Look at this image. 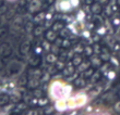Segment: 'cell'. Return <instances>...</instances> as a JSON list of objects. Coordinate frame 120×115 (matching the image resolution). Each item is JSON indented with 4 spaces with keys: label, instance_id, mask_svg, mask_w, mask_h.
I'll use <instances>...</instances> for the list:
<instances>
[{
    "label": "cell",
    "instance_id": "obj_18",
    "mask_svg": "<svg viewBox=\"0 0 120 115\" xmlns=\"http://www.w3.org/2000/svg\"><path fill=\"white\" fill-rule=\"evenodd\" d=\"M41 6V1H38V0H33L31 2V10H35V11H37L38 8Z\"/></svg>",
    "mask_w": 120,
    "mask_h": 115
},
{
    "label": "cell",
    "instance_id": "obj_8",
    "mask_svg": "<svg viewBox=\"0 0 120 115\" xmlns=\"http://www.w3.org/2000/svg\"><path fill=\"white\" fill-rule=\"evenodd\" d=\"M27 109V103L25 102H18V104H16V106H14V111L15 112H19V113H23L25 112V110Z\"/></svg>",
    "mask_w": 120,
    "mask_h": 115
},
{
    "label": "cell",
    "instance_id": "obj_26",
    "mask_svg": "<svg viewBox=\"0 0 120 115\" xmlns=\"http://www.w3.org/2000/svg\"><path fill=\"white\" fill-rule=\"evenodd\" d=\"M61 47L62 48H70L71 47V41L69 39H62V44H61Z\"/></svg>",
    "mask_w": 120,
    "mask_h": 115
},
{
    "label": "cell",
    "instance_id": "obj_21",
    "mask_svg": "<svg viewBox=\"0 0 120 115\" xmlns=\"http://www.w3.org/2000/svg\"><path fill=\"white\" fill-rule=\"evenodd\" d=\"M46 60H47L49 63H54V62H56V61H57V56H56V54H55V53H50V54H47Z\"/></svg>",
    "mask_w": 120,
    "mask_h": 115
},
{
    "label": "cell",
    "instance_id": "obj_4",
    "mask_svg": "<svg viewBox=\"0 0 120 115\" xmlns=\"http://www.w3.org/2000/svg\"><path fill=\"white\" fill-rule=\"evenodd\" d=\"M29 62H30V65L31 66H33V67H37V66L41 63V54H36V53H34V54L30 58Z\"/></svg>",
    "mask_w": 120,
    "mask_h": 115
},
{
    "label": "cell",
    "instance_id": "obj_17",
    "mask_svg": "<svg viewBox=\"0 0 120 115\" xmlns=\"http://www.w3.org/2000/svg\"><path fill=\"white\" fill-rule=\"evenodd\" d=\"M33 33H34L35 36H39V35H41L43 33H44V27L43 26H36V27L33 29Z\"/></svg>",
    "mask_w": 120,
    "mask_h": 115
},
{
    "label": "cell",
    "instance_id": "obj_38",
    "mask_svg": "<svg viewBox=\"0 0 120 115\" xmlns=\"http://www.w3.org/2000/svg\"><path fill=\"white\" fill-rule=\"evenodd\" d=\"M85 1H86V3H87V4H92L94 0H85Z\"/></svg>",
    "mask_w": 120,
    "mask_h": 115
},
{
    "label": "cell",
    "instance_id": "obj_22",
    "mask_svg": "<svg viewBox=\"0 0 120 115\" xmlns=\"http://www.w3.org/2000/svg\"><path fill=\"white\" fill-rule=\"evenodd\" d=\"M99 77H101V72H95L91 76V81L92 83H96L97 80H99Z\"/></svg>",
    "mask_w": 120,
    "mask_h": 115
},
{
    "label": "cell",
    "instance_id": "obj_34",
    "mask_svg": "<svg viewBox=\"0 0 120 115\" xmlns=\"http://www.w3.org/2000/svg\"><path fill=\"white\" fill-rule=\"evenodd\" d=\"M46 102H47V100L46 99H44V98H39V104H41V105H44Z\"/></svg>",
    "mask_w": 120,
    "mask_h": 115
},
{
    "label": "cell",
    "instance_id": "obj_29",
    "mask_svg": "<svg viewBox=\"0 0 120 115\" xmlns=\"http://www.w3.org/2000/svg\"><path fill=\"white\" fill-rule=\"evenodd\" d=\"M13 14H14V10H9V11H7V12H6L4 16H6L7 19H11Z\"/></svg>",
    "mask_w": 120,
    "mask_h": 115
},
{
    "label": "cell",
    "instance_id": "obj_14",
    "mask_svg": "<svg viewBox=\"0 0 120 115\" xmlns=\"http://www.w3.org/2000/svg\"><path fill=\"white\" fill-rule=\"evenodd\" d=\"M91 62H92L91 64L93 66H95V67L101 65V58H98V56H93L91 60Z\"/></svg>",
    "mask_w": 120,
    "mask_h": 115
},
{
    "label": "cell",
    "instance_id": "obj_42",
    "mask_svg": "<svg viewBox=\"0 0 120 115\" xmlns=\"http://www.w3.org/2000/svg\"><path fill=\"white\" fill-rule=\"evenodd\" d=\"M119 96H120V94H119Z\"/></svg>",
    "mask_w": 120,
    "mask_h": 115
},
{
    "label": "cell",
    "instance_id": "obj_19",
    "mask_svg": "<svg viewBox=\"0 0 120 115\" xmlns=\"http://www.w3.org/2000/svg\"><path fill=\"white\" fill-rule=\"evenodd\" d=\"M90 64H91V63H90L89 61L82 62L79 66H78V69H79V71H85L86 69H89V67H90Z\"/></svg>",
    "mask_w": 120,
    "mask_h": 115
},
{
    "label": "cell",
    "instance_id": "obj_5",
    "mask_svg": "<svg viewBox=\"0 0 120 115\" xmlns=\"http://www.w3.org/2000/svg\"><path fill=\"white\" fill-rule=\"evenodd\" d=\"M63 75H66V76H71L73 75V73L75 72V69H74V65H73V63H68L64 67H63Z\"/></svg>",
    "mask_w": 120,
    "mask_h": 115
},
{
    "label": "cell",
    "instance_id": "obj_9",
    "mask_svg": "<svg viewBox=\"0 0 120 115\" xmlns=\"http://www.w3.org/2000/svg\"><path fill=\"white\" fill-rule=\"evenodd\" d=\"M8 33H9V28L7 26H0V42L6 40L7 36H8Z\"/></svg>",
    "mask_w": 120,
    "mask_h": 115
},
{
    "label": "cell",
    "instance_id": "obj_30",
    "mask_svg": "<svg viewBox=\"0 0 120 115\" xmlns=\"http://www.w3.org/2000/svg\"><path fill=\"white\" fill-rule=\"evenodd\" d=\"M25 28L27 31H32L34 28H33V24H32V22H27L25 24Z\"/></svg>",
    "mask_w": 120,
    "mask_h": 115
},
{
    "label": "cell",
    "instance_id": "obj_37",
    "mask_svg": "<svg viewBox=\"0 0 120 115\" xmlns=\"http://www.w3.org/2000/svg\"><path fill=\"white\" fill-rule=\"evenodd\" d=\"M4 1H6V0H0V8L4 6Z\"/></svg>",
    "mask_w": 120,
    "mask_h": 115
},
{
    "label": "cell",
    "instance_id": "obj_35",
    "mask_svg": "<svg viewBox=\"0 0 120 115\" xmlns=\"http://www.w3.org/2000/svg\"><path fill=\"white\" fill-rule=\"evenodd\" d=\"M4 67V62H3V60L0 58V70H2Z\"/></svg>",
    "mask_w": 120,
    "mask_h": 115
},
{
    "label": "cell",
    "instance_id": "obj_41",
    "mask_svg": "<svg viewBox=\"0 0 120 115\" xmlns=\"http://www.w3.org/2000/svg\"><path fill=\"white\" fill-rule=\"evenodd\" d=\"M10 1H12V0H10Z\"/></svg>",
    "mask_w": 120,
    "mask_h": 115
},
{
    "label": "cell",
    "instance_id": "obj_24",
    "mask_svg": "<svg viewBox=\"0 0 120 115\" xmlns=\"http://www.w3.org/2000/svg\"><path fill=\"white\" fill-rule=\"evenodd\" d=\"M74 85H75L76 87H83V86L85 85V80H84L83 78H78V79H75V81H74Z\"/></svg>",
    "mask_w": 120,
    "mask_h": 115
},
{
    "label": "cell",
    "instance_id": "obj_27",
    "mask_svg": "<svg viewBox=\"0 0 120 115\" xmlns=\"http://www.w3.org/2000/svg\"><path fill=\"white\" fill-rule=\"evenodd\" d=\"M44 17H45V13H38L37 15L35 16V21H37V22H39V21H44Z\"/></svg>",
    "mask_w": 120,
    "mask_h": 115
},
{
    "label": "cell",
    "instance_id": "obj_16",
    "mask_svg": "<svg viewBox=\"0 0 120 115\" xmlns=\"http://www.w3.org/2000/svg\"><path fill=\"white\" fill-rule=\"evenodd\" d=\"M83 52H84V54H86L87 56H91L92 54L94 53V49H93V47H91V46H86V47H84Z\"/></svg>",
    "mask_w": 120,
    "mask_h": 115
},
{
    "label": "cell",
    "instance_id": "obj_23",
    "mask_svg": "<svg viewBox=\"0 0 120 115\" xmlns=\"http://www.w3.org/2000/svg\"><path fill=\"white\" fill-rule=\"evenodd\" d=\"M94 74V69H92V67H89V69H86L85 71H84V77L85 78H90L92 76V75Z\"/></svg>",
    "mask_w": 120,
    "mask_h": 115
},
{
    "label": "cell",
    "instance_id": "obj_6",
    "mask_svg": "<svg viewBox=\"0 0 120 115\" xmlns=\"http://www.w3.org/2000/svg\"><path fill=\"white\" fill-rule=\"evenodd\" d=\"M57 38V35H56V31L54 29H49V31H45V39L48 40L49 42H52V41L56 40Z\"/></svg>",
    "mask_w": 120,
    "mask_h": 115
},
{
    "label": "cell",
    "instance_id": "obj_40",
    "mask_svg": "<svg viewBox=\"0 0 120 115\" xmlns=\"http://www.w3.org/2000/svg\"><path fill=\"white\" fill-rule=\"evenodd\" d=\"M117 3H118V6H120V0H117Z\"/></svg>",
    "mask_w": 120,
    "mask_h": 115
},
{
    "label": "cell",
    "instance_id": "obj_3",
    "mask_svg": "<svg viewBox=\"0 0 120 115\" xmlns=\"http://www.w3.org/2000/svg\"><path fill=\"white\" fill-rule=\"evenodd\" d=\"M31 49H32L31 42H30L29 40H24L22 44H21V46H20V52H21V54H23V56L29 54Z\"/></svg>",
    "mask_w": 120,
    "mask_h": 115
},
{
    "label": "cell",
    "instance_id": "obj_11",
    "mask_svg": "<svg viewBox=\"0 0 120 115\" xmlns=\"http://www.w3.org/2000/svg\"><path fill=\"white\" fill-rule=\"evenodd\" d=\"M62 28H64V23L62 21H58V22H55V24L52 25V29L55 31H60Z\"/></svg>",
    "mask_w": 120,
    "mask_h": 115
},
{
    "label": "cell",
    "instance_id": "obj_2",
    "mask_svg": "<svg viewBox=\"0 0 120 115\" xmlns=\"http://www.w3.org/2000/svg\"><path fill=\"white\" fill-rule=\"evenodd\" d=\"M12 53H13V48L9 42L2 41L0 44V56L1 58L8 59V58H10V56H12Z\"/></svg>",
    "mask_w": 120,
    "mask_h": 115
},
{
    "label": "cell",
    "instance_id": "obj_7",
    "mask_svg": "<svg viewBox=\"0 0 120 115\" xmlns=\"http://www.w3.org/2000/svg\"><path fill=\"white\" fill-rule=\"evenodd\" d=\"M11 101V97L8 93H0V106H4Z\"/></svg>",
    "mask_w": 120,
    "mask_h": 115
},
{
    "label": "cell",
    "instance_id": "obj_33",
    "mask_svg": "<svg viewBox=\"0 0 120 115\" xmlns=\"http://www.w3.org/2000/svg\"><path fill=\"white\" fill-rule=\"evenodd\" d=\"M54 112V109H52V106H49V108H47V109L44 111V113H52Z\"/></svg>",
    "mask_w": 120,
    "mask_h": 115
},
{
    "label": "cell",
    "instance_id": "obj_12",
    "mask_svg": "<svg viewBox=\"0 0 120 115\" xmlns=\"http://www.w3.org/2000/svg\"><path fill=\"white\" fill-rule=\"evenodd\" d=\"M82 62H83V58L81 56H79V54H75L72 58V63L74 66H79Z\"/></svg>",
    "mask_w": 120,
    "mask_h": 115
},
{
    "label": "cell",
    "instance_id": "obj_39",
    "mask_svg": "<svg viewBox=\"0 0 120 115\" xmlns=\"http://www.w3.org/2000/svg\"><path fill=\"white\" fill-rule=\"evenodd\" d=\"M46 2H47L48 4H51V3L54 2V0H46Z\"/></svg>",
    "mask_w": 120,
    "mask_h": 115
},
{
    "label": "cell",
    "instance_id": "obj_13",
    "mask_svg": "<svg viewBox=\"0 0 120 115\" xmlns=\"http://www.w3.org/2000/svg\"><path fill=\"white\" fill-rule=\"evenodd\" d=\"M101 60H104V61H107L108 59H110V54H109V52H108V50L106 49V48H101Z\"/></svg>",
    "mask_w": 120,
    "mask_h": 115
},
{
    "label": "cell",
    "instance_id": "obj_10",
    "mask_svg": "<svg viewBox=\"0 0 120 115\" xmlns=\"http://www.w3.org/2000/svg\"><path fill=\"white\" fill-rule=\"evenodd\" d=\"M91 10H92V12L94 13V14H99V13L101 12V10H103V8H101V2L93 3L92 7H91Z\"/></svg>",
    "mask_w": 120,
    "mask_h": 115
},
{
    "label": "cell",
    "instance_id": "obj_32",
    "mask_svg": "<svg viewBox=\"0 0 120 115\" xmlns=\"http://www.w3.org/2000/svg\"><path fill=\"white\" fill-rule=\"evenodd\" d=\"M115 110H116V112H118V113H120V101H118V102H116L115 103Z\"/></svg>",
    "mask_w": 120,
    "mask_h": 115
},
{
    "label": "cell",
    "instance_id": "obj_1",
    "mask_svg": "<svg viewBox=\"0 0 120 115\" xmlns=\"http://www.w3.org/2000/svg\"><path fill=\"white\" fill-rule=\"evenodd\" d=\"M22 63L19 62V61H11V62L7 65V75L8 76H14V75H18L20 72L22 71Z\"/></svg>",
    "mask_w": 120,
    "mask_h": 115
},
{
    "label": "cell",
    "instance_id": "obj_28",
    "mask_svg": "<svg viewBox=\"0 0 120 115\" xmlns=\"http://www.w3.org/2000/svg\"><path fill=\"white\" fill-rule=\"evenodd\" d=\"M32 93H33V96L36 97V98H41V94H43V92H41V89H35V90L33 91Z\"/></svg>",
    "mask_w": 120,
    "mask_h": 115
},
{
    "label": "cell",
    "instance_id": "obj_25",
    "mask_svg": "<svg viewBox=\"0 0 120 115\" xmlns=\"http://www.w3.org/2000/svg\"><path fill=\"white\" fill-rule=\"evenodd\" d=\"M41 47H43V49H45V50H50L51 49L50 42H49L48 40H46V39L41 42Z\"/></svg>",
    "mask_w": 120,
    "mask_h": 115
},
{
    "label": "cell",
    "instance_id": "obj_20",
    "mask_svg": "<svg viewBox=\"0 0 120 115\" xmlns=\"http://www.w3.org/2000/svg\"><path fill=\"white\" fill-rule=\"evenodd\" d=\"M19 84L21 85V86H27V84H29V76H26V75L22 76V77L20 78Z\"/></svg>",
    "mask_w": 120,
    "mask_h": 115
},
{
    "label": "cell",
    "instance_id": "obj_15",
    "mask_svg": "<svg viewBox=\"0 0 120 115\" xmlns=\"http://www.w3.org/2000/svg\"><path fill=\"white\" fill-rule=\"evenodd\" d=\"M21 98H22V96H21V93L19 92V91H14V93H13V96L11 97V100H12L13 102H20L21 101Z\"/></svg>",
    "mask_w": 120,
    "mask_h": 115
},
{
    "label": "cell",
    "instance_id": "obj_36",
    "mask_svg": "<svg viewBox=\"0 0 120 115\" xmlns=\"http://www.w3.org/2000/svg\"><path fill=\"white\" fill-rule=\"evenodd\" d=\"M71 3H72V6H78L79 4V0H71Z\"/></svg>",
    "mask_w": 120,
    "mask_h": 115
},
{
    "label": "cell",
    "instance_id": "obj_31",
    "mask_svg": "<svg viewBox=\"0 0 120 115\" xmlns=\"http://www.w3.org/2000/svg\"><path fill=\"white\" fill-rule=\"evenodd\" d=\"M106 14H107V15H111V14H112V9H111V7L109 6V4L106 7Z\"/></svg>",
    "mask_w": 120,
    "mask_h": 115
}]
</instances>
